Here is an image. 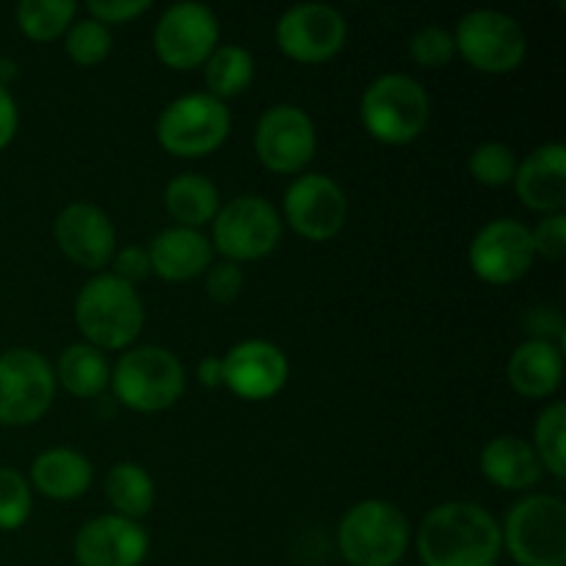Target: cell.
<instances>
[{
    "mask_svg": "<svg viewBox=\"0 0 566 566\" xmlns=\"http://www.w3.org/2000/svg\"><path fill=\"white\" fill-rule=\"evenodd\" d=\"M415 547L423 566H497L501 523L479 503L448 501L426 514Z\"/></svg>",
    "mask_w": 566,
    "mask_h": 566,
    "instance_id": "obj_1",
    "label": "cell"
},
{
    "mask_svg": "<svg viewBox=\"0 0 566 566\" xmlns=\"http://www.w3.org/2000/svg\"><path fill=\"white\" fill-rule=\"evenodd\" d=\"M147 321L142 293L114 274H94L75 298V326L99 352H127Z\"/></svg>",
    "mask_w": 566,
    "mask_h": 566,
    "instance_id": "obj_2",
    "label": "cell"
},
{
    "mask_svg": "<svg viewBox=\"0 0 566 566\" xmlns=\"http://www.w3.org/2000/svg\"><path fill=\"white\" fill-rule=\"evenodd\" d=\"M409 542L412 528L407 514L381 497L354 503L337 525V551L348 566H398Z\"/></svg>",
    "mask_w": 566,
    "mask_h": 566,
    "instance_id": "obj_3",
    "label": "cell"
},
{
    "mask_svg": "<svg viewBox=\"0 0 566 566\" xmlns=\"http://www.w3.org/2000/svg\"><path fill=\"white\" fill-rule=\"evenodd\" d=\"M359 122L370 138L387 147L418 142L431 122L429 92L401 72L376 77L359 97Z\"/></svg>",
    "mask_w": 566,
    "mask_h": 566,
    "instance_id": "obj_4",
    "label": "cell"
},
{
    "mask_svg": "<svg viewBox=\"0 0 566 566\" xmlns=\"http://www.w3.org/2000/svg\"><path fill=\"white\" fill-rule=\"evenodd\" d=\"M111 390L133 412H166L186 392V368L164 346L127 348L111 368Z\"/></svg>",
    "mask_w": 566,
    "mask_h": 566,
    "instance_id": "obj_5",
    "label": "cell"
},
{
    "mask_svg": "<svg viewBox=\"0 0 566 566\" xmlns=\"http://www.w3.org/2000/svg\"><path fill=\"white\" fill-rule=\"evenodd\" d=\"M501 539L517 566H566V503L558 495H525L509 509Z\"/></svg>",
    "mask_w": 566,
    "mask_h": 566,
    "instance_id": "obj_6",
    "label": "cell"
},
{
    "mask_svg": "<svg viewBox=\"0 0 566 566\" xmlns=\"http://www.w3.org/2000/svg\"><path fill=\"white\" fill-rule=\"evenodd\" d=\"M230 127L232 114L227 103L210 97L208 92H193L171 99L160 111L155 136L175 158H205L227 142Z\"/></svg>",
    "mask_w": 566,
    "mask_h": 566,
    "instance_id": "obj_7",
    "label": "cell"
},
{
    "mask_svg": "<svg viewBox=\"0 0 566 566\" xmlns=\"http://www.w3.org/2000/svg\"><path fill=\"white\" fill-rule=\"evenodd\" d=\"M457 53L484 75H509L520 70L528 55L523 25L506 11L475 9L457 22Z\"/></svg>",
    "mask_w": 566,
    "mask_h": 566,
    "instance_id": "obj_8",
    "label": "cell"
},
{
    "mask_svg": "<svg viewBox=\"0 0 566 566\" xmlns=\"http://www.w3.org/2000/svg\"><path fill=\"white\" fill-rule=\"evenodd\" d=\"M282 219L280 210L258 193H243L221 205L213 219V243L210 247L230 263L263 260L280 247Z\"/></svg>",
    "mask_w": 566,
    "mask_h": 566,
    "instance_id": "obj_9",
    "label": "cell"
},
{
    "mask_svg": "<svg viewBox=\"0 0 566 566\" xmlns=\"http://www.w3.org/2000/svg\"><path fill=\"white\" fill-rule=\"evenodd\" d=\"M55 374L48 357L33 348L0 354V426H33L55 401Z\"/></svg>",
    "mask_w": 566,
    "mask_h": 566,
    "instance_id": "obj_10",
    "label": "cell"
},
{
    "mask_svg": "<svg viewBox=\"0 0 566 566\" xmlns=\"http://www.w3.org/2000/svg\"><path fill=\"white\" fill-rule=\"evenodd\" d=\"M219 17L205 3H175L160 14L153 31L155 55L175 72L205 66V61L219 48Z\"/></svg>",
    "mask_w": 566,
    "mask_h": 566,
    "instance_id": "obj_11",
    "label": "cell"
},
{
    "mask_svg": "<svg viewBox=\"0 0 566 566\" xmlns=\"http://www.w3.org/2000/svg\"><path fill=\"white\" fill-rule=\"evenodd\" d=\"M318 133L304 108L293 103L271 105L254 125V155L274 175H302L315 158Z\"/></svg>",
    "mask_w": 566,
    "mask_h": 566,
    "instance_id": "obj_12",
    "label": "cell"
},
{
    "mask_svg": "<svg viewBox=\"0 0 566 566\" xmlns=\"http://www.w3.org/2000/svg\"><path fill=\"white\" fill-rule=\"evenodd\" d=\"M276 48L296 64H326L348 39L346 17L326 3H298L280 17L274 28Z\"/></svg>",
    "mask_w": 566,
    "mask_h": 566,
    "instance_id": "obj_13",
    "label": "cell"
},
{
    "mask_svg": "<svg viewBox=\"0 0 566 566\" xmlns=\"http://www.w3.org/2000/svg\"><path fill=\"white\" fill-rule=\"evenodd\" d=\"M534 241L531 227L517 219H492L473 235L468 263L486 285H512L534 269Z\"/></svg>",
    "mask_w": 566,
    "mask_h": 566,
    "instance_id": "obj_14",
    "label": "cell"
},
{
    "mask_svg": "<svg viewBox=\"0 0 566 566\" xmlns=\"http://www.w3.org/2000/svg\"><path fill=\"white\" fill-rule=\"evenodd\" d=\"M282 213H285L291 230L304 241L324 243L340 235V230L346 227L348 199L346 191L329 175L310 171L287 186Z\"/></svg>",
    "mask_w": 566,
    "mask_h": 566,
    "instance_id": "obj_15",
    "label": "cell"
},
{
    "mask_svg": "<svg viewBox=\"0 0 566 566\" xmlns=\"http://www.w3.org/2000/svg\"><path fill=\"white\" fill-rule=\"evenodd\" d=\"M55 243L70 263L86 271L108 269L116 254V230L111 216L92 202H72L53 224Z\"/></svg>",
    "mask_w": 566,
    "mask_h": 566,
    "instance_id": "obj_16",
    "label": "cell"
},
{
    "mask_svg": "<svg viewBox=\"0 0 566 566\" xmlns=\"http://www.w3.org/2000/svg\"><path fill=\"white\" fill-rule=\"evenodd\" d=\"M224 387L241 401H269L280 396L291 376L285 352L271 340H241L221 357Z\"/></svg>",
    "mask_w": 566,
    "mask_h": 566,
    "instance_id": "obj_17",
    "label": "cell"
},
{
    "mask_svg": "<svg viewBox=\"0 0 566 566\" xmlns=\"http://www.w3.org/2000/svg\"><path fill=\"white\" fill-rule=\"evenodd\" d=\"M72 553L77 566H142L149 553V534L136 520L103 514L77 531Z\"/></svg>",
    "mask_w": 566,
    "mask_h": 566,
    "instance_id": "obj_18",
    "label": "cell"
},
{
    "mask_svg": "<svg viewBox=\"0 0 566 566\" xmlns=\"http://www.w3.org/2000/svg\"><path fill=\"white\" fill-rule=\"evenodd\" d=\"M514 193L536 213H564L566 208V147L558 142L542 144L525 155L514 175Z\"/></svg>",
    "mask_w": 566,
    "mask_h": 566,
    "instance_id": "obj_19",
    "label": "cell"
},
{
    "mask_svg": "<svg viewBox=\"0 0 566 566\" xmlns=\"http://www.w3.org/2000/svg\"><path fill=\"white\" fill-rule=\"evenodd\" d=\"M479 468L481 475L503 492H531L545 475L534 446L517 434L492 437L481 448Z\"/></svg>",
    "mask_w": 566,
    "mask_h": 566,
    "instance_id": "obj_20",
    "label": "cell"
},
{
    "mask_svg": "<svg viewBox=\"0 0 566 566\" xmlns=\"http://www.w3.org/2000/svg\"><path fill=\"white\" fill-rule=\"evenodd\" d=\"M149 265L153 274L166 282H191L202 276L213 263V247L210 238L188 227H169L158 232L149 243Z\"/></svg>",
    "mask_w": 566,
    "mask_h": 566,
    "instance_id": "obj_21",
    "label": "cell"
},
{
    "mask_svg": "<svg viewBox=\"0 0 566 566\" xmlns=\"http://www.w3.org/2000/svg\"><path fill=\"white\" fill-rule=\"evenodd\" d=\"M509 385L528 401L556 396L564 381V346L545 340H525L509 357Z\"/></svg>",
    "mask_w": 566,
    "mask_h": 566,
    "instance_id": "obj_22",
    "label": "cell"
},
{
    "mask_svg": "<svg viewBox=\"0 0 566 566\" xmlns=\"http://www.w3.org/2000/svg\"><path fill=\"white\" fill-rule=\"evenodd\" d=\"M94 468L88 457L72 448H50L42 451L31 464V490L50 501H77L92 490Z\"/></svg>",
    "mask_w": 566,
    "mask_h": 566,
    "instance_id": "obj_23",
    "label": "cell"
},
{
    "mask_svg": "<svg viewBox=\"0 0 566 566\" xmlns=\"http://www.w3.org/2000/svg\"><path fill=\"white\" fill-rule=\"evenodd\" d=\"M164 205L171 219L177 221V227L199 230V227L210 224L216 219L221 208V197L213 180L197 175V171H186V175L171 177L164 191Z\"/></svg>",
    "mask_w": 566,
    "mask_h": 566,
    "instance_id": "obj_24",
    "label": "cell"
},
{
    "mask_svg": "<svg viewBox=\"0 0 566 566\" xmlns=\"http://www.w3.org/2000/svg\"><path fill=\"white\" fill-rule=\"evenodd\" d=\"M55 385L75 398H97L111 387V363L99 348L88 343H72L61 352L53 368Z\"/></svg>",
    "mask_w": 566,
    "mask_h": 566,
    "instance_id": "obj_25",
    "label": "cell"
},
{
    "mask_svg": "<svg viewBox=\"0 0 566 566\" xmlns=\"http://www.w3.org/2000/svg\"><path fill=\"white\" fill-rule=\"evenodd\" d=\"M105 497L114 514L138 523L155 506V481L142 464L119 462L105 475Z\"/></svg>",
    "mask_w": 566,
    "mask_h": 566,
    "instance_id": "obj_26",
    "label": "cell"
},
{
    "mask_svg": "<svg viewBox=\"0 0 566 566\" xmlns=\"http://www.w3.org/2000/svg\"><path fill=\"white\" fill-rule=\"evenodd\" d=\"M254 81V55L241 44H219L205 61V86L210 97L227 103L247 92Z\"/></svg>",
    "mask_w": 566,
    "mask_h": 566,
    "instance_id": "obj_27",
    "label": "cell"
},
{
    "mask_svg": "<svg viewBox=\"0 0 566 566\" xmlns=\"http://www.w3.org/2000/svg\"><path fill=\"white\" fill-rule=\"evenodd\" d=\"M14 14L22 36L48 44L70 31L77 17V3H72V0H22V3H17Z\"/></svg>",
    "mask_w": 566,
    "mask_h": 566,
    "instance_id": "obj_28",
    "label": "cell"
},
{
    "mask_svg": "<svg viewBox=\"0 0 566 566\" xmlns=\"http://www.w3.org/2000/svg\"><path fill=\"white\" fill-rule=\"evenodd\" d=\"M566 403L553 401L539 412L534 426V451L539 457L542 470L551 473L558 484L566 479Z\"/></svg>",
    "mask_w": 566,
    "mask_h": 566,
    "instance_id": "obj_29",
    "label": "cell"
},
{
    "mask_svg": "<svg viewBox=\"0 0 566 566\" xmlns=\"http://www.w3.org/2000/svg\"><path fill=\"white\" fill-rule=\"evenodd\" d=\"M111 48H114L111 28L92 20V17H81V20L72 22L70 31L64 33L66 59L75 66H83V70H92V66L103 64L111 55Z\"/></svg>",
    "mask_w": 566,
    "mask_h": 566,
    "instance_id": "obj_30",
    "label": "cell"
},
{
    "mask_svg": "<svg viewBox=\"0 0 566 566\" xmlns=\"http://www.w3.org/2000/svg\"><path fill=\"white\" fill-rule=\"evenodd\" d=\"M520 158L509 144L486 142L470 153L468 171L475 182L486 188H506L514 182Z\"/></svg>",
    "mask_w": 566,
    "mask_h": 566,
    "instance_id": "obj_31",
    "label": "cell"
},
{
    "mask_svg": "<svg viewBox=\"0 0 566 566\" xmlns=\"http://www.w3.org/2000/svg\"><path fill=\"white\" fill-rule=\"evenodd\" d=\"M33 490L14 468H0V531H20L31 520Z\"/></svg>",
    "mask_w": 566,
    "mask_h": 566,
    "instance_id": "obj_32",
    "label": "cell"
},
{
    "mask_svg": "<svg viewBox=\"0 0 566 566\" xmlns=\"http://www.w3.org/2000/svg\"><path fill=\"white\" fill-rule=\"evenodd\" d=\"M409 55L418 66L423 70H442L453 61L457 55V42L453 33L442 25H426L412 33L409 39Z\"/></svg>",
    "mask_w": 566,
    "mask_h": 566,
    "instance_id": "obj_33",
    "label": "cell"
},
{
    "mask_svg": "<svg viewBox=\"0 0 566 566\" xmlns=\"http://www.w3.org/2000/svg\"><path fill=\"white\" fill-rule=\"evenodd\" d=\"M536 258L547 263H562L566 258V213L542 216L539 224L531 230Z\"/></svg>",
    "mask_w": 566,
    "mask_h": 566,
    "instance_id": "obj_34",
    "label": "cell"
},
{
    "mask_svg": "<svg viewBox=\"0 0 566 566\" xmlns=\"http://www.w3.org/2000/svg\"><path fill=\"white\" fill-rule=\"evenodd\" d=\"M243 291V271L238 263L221 260V263H210L205 271V293L210 302L216 304H232Z\"/></svg>",
    "mask_w": 566,
    "mask_h": 566,
    "instance_id": "obj_35",
    "label": "cell"
},
{
    "mask_svg": "<svg viewBox=\"0 0 566 566\" xmlns=\"http://www.w3.org/2000/svg\"><path fill=\"white\" fill-rule=\"evenodd\" d=\"M149 6H153L149 0H92V3H86V11L92 20L111 28L138 20L144 11H149Z\"/></svg>",
    "mask_w": 566,
    "mask_h": 566,
    "instance_id": "obj_36",
    "label": "cell"
},
{
    "mask_svg": "<svg viewBox=\"0 0 566 566\" xmlns=\"http://www.w3.org/2000/svg\"><path fill=\"white\" fill-rule=\"evenodd\" d=\"M111 274H114L116 280L136 287L138 282H144L149 274H153L149 252L144 247H138V243H130V247L125 249H116L114 260H111Z\"/></svg>",
    "mask_w": 566,
    "mask_h": 566,
    "instance_id": "obj_37",
    "label": "cell"
},
{
    "mask_svg": "<svg viewBox=\"0 0 566 566\" xmlns=\"http://www.w3.org/2000/svg\"><path fill=\"white\" fill-rule=\"evenodd\" d=\"M525 332H528V340H545V343H556L562 346L564 340V315L562 310L556 307H534L523 321Z\"/></svg>",
    "mask_w": 566,
    "mask_h": 566,
    "instance_id": "obj_38",
    "label": "cell"
},
{
    "mask_svg": "<svg viewBox=\"0 0 566 566\" xmlns=\"http://www.w3.org/2000/svg\"><path fill=\"white\" fill-rule=\"evenodd\" d=\"M17 127H20V111L9 88L0 86V153L14 142Z\"/></svg>",
    "mask_w": 566,
    "mask_h": 566,
    "instance_id": "obj_39",
    "label": "cell"
},
{
    "mask_svg": "<svg viewBox=\"0 0 566 566\" xmlns=\"http://www.w3.org/2000/svg\"><path fill=\"white\" fill-rule=\"evenodd\" d=\"M197 379L199 385L208 387V390L224 387V363H221V357H213V354H210V357L199 359Z\"/></svg>",
    "mask_w": 566,
    "mask_h": 566,
    "instance_id": "obj_40",
    "label": "cell"
},
{
    "mask_svg": "<svg viewBox=\"0 0 566 566\" xmlns=\"http://www.w3.org/2000/svg\"><path fill=\"white\" fill-rule=\"evenodd\" d=\"M11 77H17V64L9 59H0V86L9 88Z\"/></svg>",
    "mask_w": 566,
    "mask_h": 566,
    "instance_id": "obj_41",
    "label": "cell"
}]
</instances>
